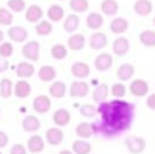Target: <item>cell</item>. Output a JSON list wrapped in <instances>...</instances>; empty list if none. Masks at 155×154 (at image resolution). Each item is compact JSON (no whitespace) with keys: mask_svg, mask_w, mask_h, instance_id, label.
Returning a JSON list of instances; mask_svg holds the SVG:
<instances>
[{"mask_svg":"<svg viewBox=\"0 0 155 154\" xmlns=\"http://www.w3.org/2000/svg\"><path fill=\"white\" fill-rule=\"evenodd\" d=\"M14 53V46L11 42H8V41H3L2 44H0V57H4V59H8V57H11Z\"/></svg>","mask_w":155,"mask_h":154,"instance_id":"41","label":"cell"},{"mask_svg":"<svg viewBox=\"0 0 155 154\" xmlns=\"http://www.w3.org/2000/svg\"><path fill=\"white\" fill-rule=\"evenodd\" d=\"M75 132H76V135L79 136V138H82V139H88L94 134L93 132V127H91V124L88 122L79 123V124L76 126V128H75Z\"/></svg>","mask_w":155,"mask_h":154,"instance_id":"30","label":"cell"},{"mask_svg":"<svg viewBox=\"0 0 155 154\" xmlns=\"http://www.w3.org/2000/svg\"><path fill=\"white\" fill-rule=\"evenodd\" d=\"M150 86L144 79H135L129 85V93L135 97H146L148 94Z\"/></svg>","mask_w":155,"mask_h":154,"instance_id":"6","label":"cell"},{"mask_svg":"<svg viewBox=\"0 0 155 154\" xmlns=\"http://www.w3.org/2000/svg\"><path fill=\"white\" fill-rule=\"evenodd\" d=\"M116 74H117V78L121 82H128V81H131L135 74V65L129 64V63H124V64H121L117 68Z\"/></svg>","mask_w":155,"mask_h":154,"instance_id":"18","label":"cell"},{"mask_svg":"<svg viewBox=\"0 0 155 154\" xmlns=\"http://www.w3.org/2000/svg\"><path fill=\"white\" fill-rule=\"evenodd\" d=\"M10 67V63H8V59H4V57H0V72H5Z\"/></svg>","mask_w":155,"mask_h":154,"instance_id":"45","label":"cell"},{"mask_svg":"<svg viewBox=\"0 0 155 154\" xmlns=\"http://www.w3.org/2000/svg\"><path fill=\"white\" fill-rule=\"evenodd\" d=\"M67 45L71 51H82L86 45V37L80 33H74L72 35H70L67 41Z\"/></svg>","mask_w":155,"mask_h":154,"instance_id":"20","label":"cell"},{"mask_svg":"<svg viewBox=\"0 0 155 154\" xmlns=\"http://www.w3.org/2000/svg\"><path fill=\"white\" fill-rule=\"evenodd\" d=\"M134 11L139 16H147L153 12V3L150 0H136L134 4Z\"/></svg>","mask_w":155,"mask_h":154,"instance_id":"22","label":"cell"},{"mask_svg":"<svg viewBox=\"0 0 155 154\" xmlns=\"http://www.w3.org/2000/svg\"><path fill=\"white\" fill-rule=\"evenodd\" d=\"M112 65H113V57H112V55L106 53V52L99 53L98 56L95 57V60H94V67H95V70L99 71V72L110 70Z\"/></svg>","mask_w":155,"mask_h":154,"instance_id":"7","label":"cell"},{"mask_svg":"<svg viewBox=\"0 0 155 154\" xmlns=\"http://www.w3.org/2000/svg\"><path fill=\"white\" fill-rule=\"evenodd\" d=\"M59 154H74V152H71V150H61Z\"/></svg>","mask_w":155,"mask_h":154,"instance_id":"46","label":"cell"},{"mask_svg":"<svg viewBox=\"0 0 155 154\" xmlns=\"http://www.w3.org/2000/svg\"><path fill=\"white\" fill-rule=\"evenodd\" d=\"M60 2H65V0H60Z\"/></svg>","mask_w":155,"mask_h":154,"instance_id":"49","label":"cell"},{"mask_svg":"<svg viewBox=\"0 0 155 154\" xmlns=\"http://www.w3.org/2000/svg\"><path fill=\"white\" fill-rule=\"evenodd\" d=\"M88 92H90V86H88L87 82L82 81V79H79V81H74L70 86V95L74 97V98L86 97V95L88 94Z\"/></svg>","mask_w":155,"mask_h":154,"instance_id":"4","label":"cell"},{"mask_svg":"<svg viewBox=\"0 0 155 154\" xmlns=\"http://www.w3.org/2000/svg\"><path fill=\"white\" fill-rule=\"evenodd\" d=\"M52 108V101L48 95H37L33 101V109H34L35 113H40V115H45L51 111Z\"/></svg>","mask_w":155,"mask_h":154,"instance_id":"5","label":"cell"},{"mask_svg":"<svg viewBox=\"0 0 155 154\" xmlns=\"http://www.w3.org/2000/svg\"><path fill=\"white\" fill-rule=\"evenodd\" d=\"M57 76V72L52 65H42L38 70V78L42 82H53Z\"/></svg>","mask_w":155,"mask_h":154,"instance_id":"27","label":"cell"},{"mask_svg":"<svg viewBox=\"0 0 155 154\" xmlns=\"http://www.w3.org/2000/svg\"><path fill=\"white\" fill-rule=\"evenodd\" d=\"M110 93L114 98H124L127 94V87L124 83L118 82V83H113L110 87Z\"/></svg>","mask_w":155,"mask_h":154,"instance_id":"38","label":"cell"},{"mask_svg":"<svg viewBox=\"0 0 155 154\" xmlns=\"http://www.w3.org/2000/svg\"><path fill=\"white\" fill-rule=\"evenodd\" d=\"M99 119L91 124L93 132L104 138H113L129 130L135 119V105L123 98L102 101L97 106Z\"/></svg>","mask_w":155,"mask_h":154,"instance_id":"1","label":"cell"},{"mask_svg":"<svg viewBox=\"0 0 155 154\" xmlns=\"http://www.w3.org/2000/svg\"><path fill=\"white\" fill-rule=\"evenodd\" d=\"M14 21V16H12V12L11 10L8 8H0V25L3 26H10Z\"/></svg>","mask_w":155,"mask_h":154,"instance_id":"39","label":"cell"},{"mask_svg":"<svg viewBox=\"0 0 155 154\" xmlns=\"http://www.w3.org/2000/svg\"><path fill=\"white\" fill-rule=\"evenodd\" d=\"M146 104H147V108L148 109H151V111H155V93H153V94L148 95Z\"/></svg>","mask_w":155,"mask_h":154,"instance_id":"44","label":"cell"},{"mask_svg":"<svg viewBox=\"0 0 155 154\" xmlns=\"http://www.w3.org/2000/svg\"><path fill=\"white\" fill-rule=\"evenodd\" d=\"M35 72V68L31 63L27 62H21L18 65H16V75H18L19 79H27L31 78Z\"/></svg>","mask_w":155,"mask_h":154,"instance_id":"19","label":"cell"},{"mask_svg":"<svg viewBox=\"0 0 155 154\" xmlns=\"http://www.w3.org/2000/svg\"><path fill=\"white\" fill-rule=\"evenodd\" d=\"M67 93V86L61 81H54L49 86V95L53 98H63Z\"/></svg>","mask_w":155,"mask_h":154,"instance_id":"25","label":"cell"},{"mask_svg":"<svg viewBox=\"0 0 155 154\" xmlns=\"http://www.w3.org/2000/svg\"><path fill=\"white\" fill-rule=\"evenodd\" d=\"M80 25V19L76 14H70V15L65 16L64 22H63V27L67 33H75L79 29Z\"/></svg>","mask_w":155,"mask_h":154,"instance_id":"24","label":"cell"},{"mask_svg":"<svg viewBox=\"0 0 155 154\" xmlns=\"http://www.w3.org/2000/svg\"><path fill=\"white\" fill-rule=\"evenodd\" d=\"M14 93V83L11 79L3 78L0 81V95L3 98H10Z\"/></svg>","mask_w":155,"mask_h":154,"instance_id":"34","label":"cell"},{"mask_svg":"<svg viewBox=\"0 0 155 154\" xmlns=\"http://www.w3.org/2000/svg\"><path fill=\"white\" fill-rule=\"evenodd\" d=\"M22 55L29 62H38L40 60V42L38 41H29L22 48Z\"/></svg>","mask_w":155,"mask_h":154,"instance_id":"2","label":"cell"},{"mask_svg":"<svg viewBox=\"0 0 155 154\" xmlns=\"http://www.w3.org/2000/svg\"><path fill=\"white\" fill-rule=\"evenodd\" d=\"M0 154H3V153H2V152H0Z\"/></svg>","mask_w":155,"mask_h":154,"instance_id":"51","label":"cell"},{"mask_svg":"<svg viewBox=\"0 0 155 154\" xmlns=\"http://www.w3.org/2000/svg\"><path fill=\"white\" fill-rule=\"evenodd\" d=\"M52 120H53L56 127H65V126H68L71 122V113L67 109L60 108V109H57V111H54Z\"/></svg>","mask_w":155,"mask_h":154,"instance_id":"15","label":"cell"},{"mask_svg":"<svg viewBox=\"0 0 155 154\" xmlns=\"http://www.w3.org/2000/svg\"><path fill=\"white\" fill-rule=\"evenodd\" d=\"M154 25H155V16H154Z\"/></svg>","mask_w":155,"mask_h":154,"instance_id":"48","label":"cell"},{"mask_svg":"<svg viewBox=\"0 0 155 154\" xmlns=\"http://www.w3.org/2000/svg\"><path fill=\"white\" fill-rule=\"evenodd\" d=\"M8 142H10L8 134L4 132V131H0V149H4V147H7L8 146Z\"/></svg>","mask_w":155,"mask_h":154,"instance_id":"43","label":"cell"},{"mask_svg":"<svg viewBox=\"0 0 155 154\" xmlns=\"http://www.w3.org/2000/svg\"><path fill=\"white\" fill-rule=\"evenodd\" d=\"M7 5L12 12H22L26 10V2L25 0H8Z\"/></svg>","mask_w":155,"mask_h":154,"instance_id":"40","label":"cell"},{"mask_svg":"<svg viewBox=\"0 0 155 154\" xmlns=\"http://www.w3.org/2000/svg\"><path fill=\"white\" fill-rule=\"evenodd\" d=\"M3 40H4V33H3L2 30H0V44L3 42Z\"/></svg>","mask_w":155,"mask_h":154,"instance_id":"47","label":"cell"},{"mask_svg":"<svg viewBox=\"0 0 155 154\" xmlns=\"http://www.w3.org/2000/svg\"><path fill=\"white\" fill-rule=\"evenodd\" d=\"M45 139L49 145H52V146H57V145H60L63 141H64V132L57 127L48 128L46 132H45Z\"/></svg>","mask_w":155,"mask_h":154,"instance_id":"12","label":"cell"},{"mask_svg":"<svg viewBox=\"0 0 155 154\" xmlns=\"http://www.w3.org/2000/svg\"><path fill=\"white\" fill-rule=\"evenodd\" d=\"M86 25L90 30H99L104 25V16L99 12H90L86 18Z\"/></svg>","mask_w":155,"mask_h":154,"instance_id":"23","label":"cell"},{"mask_svg":"<svg viewBox=\"0 0 155 154\" xmlns=\"http://www.w3.org/2000/svg\"><path fill=\"white\" fill-rule=\"evenodd\" d=\"M107 95H109V86L106 83H101L94 89L93 92V100L97 104L102 102V101H106Z\"/></svg>","mask_w":155,"mask_h":154,"instance_id":"28","label":"cell"},{"mask_svg":"<svg viewBox=\"0 0 155 154\" xmlns=\"http://www.w3.org/2000/svg\"><path fill=\"white\" fill-rule=\"evenodd\" d=\"M112 49H113V53H114L116 56H125L129 51L128 38L124 37V35H118V37L113 41Z\"/></svg>","mask_w":155,"mask_h":154,"instance_id":"8","label":"cell"},{"mask_svg":"<svg viewBox=\"0 0 155 154\" xmlns=\"http://www.w3.org/2000/svg\"><path fill=\"white\" fill-rule=\"evenodd\" d=\"M10 154H27V149L22 143H15L11 147Z\"/></svg>","mask_w":155,"mask_h":154,"instance_id":"42","label":"cell"},{"mask_svg":"<svg viewBox=\"0 0 155 154\" xmlns=\"http://www.w3.org/2000/svg\"><path fill=\"white\" fill-rule=\"evenodd\" d=\"M70 8L75 14H82L88 10V0H70Z\"/></svg>","mask_w":155,"mask_h":154,"instance_id":"36","label":"cell"},{"mask_svg":"<svg viewBox=\"0 0 155 154\" xmlns=\"http://www.w3.org/2000/svg\"><path fill=\"white\" fill-rule=\"evenodd\" d=\"M139 41L142 45L147 46V48H153L155 46V32L154 30H144L139 34Z\"/></svg>","mask_w":155,"mask_h":154,"instance_id":"33","label":"cell"},{"mask_svg":"<svg viewBox=\"0 0 155 154\" xmlns=\"http://www.w3.org/2000/svg\"><path fill=\"white\" fill-rule=\"evenodd\" d=\"M101 11L107 16L116 15L118 12V3L116 0H104L101 3Z\"/></svg>","mask_w":155,"mask_h":154,"instance_id":"29","label":"cell"},{"mask_svg":"<svg viewBox=\"0 0 155 154\" xmlns=\"http://www.w3.org/2000/svg\"><path fill=\"white\" fill-rule=\"evenodd\" d=\"M125 146L129 150V153L132 154H140L144 152L146 149V141L142 136H136V135H129L125 139Z\"/></svg>","mask_w":155,"mask_h":154,"instance_id":"3","label":"cell"},{"mask_svg":"<svg viewBox=\"0 0 155 154\" xmlns=\"http://www.w3.org/2000/svg\"><path fill=\"white\" fill-rule=\"evenodd\" d=\"M74 154H90L91 153V143L83 139H78L72 143Z\"/></svg>","mask_w":155,"mask_h":154,"instance_id":"31","label":"cell"},{"mask_svg":"<svg viewBox=\"0 0 155 154\" xmlns=\"http://www.w3.org/2000/svg\"><path fill=\"white\" fill-rule=\"evenodd\" d=\"M79 112L83 117H87V119H91V117H95L98 115V111H97V106L91 105V104H83L80 105Z\"/></svg>","mask_w":155,"mask_h":154,"instance_id":"37","label":"cell"},{"mask_svg":"<svg viewBox=\"0 0 155 154\" xmlns=\"http://www.w3.org/2000/svg\"><path fill=\"white\" fill-rule=\"evenodd\" d=\"M128 27H129V22L123 16H117V18H114L110 22V32L118 35L124 34L128 30Z\"/></svg>","mask_w":155,"mask_h":154,"instance_id":"17","label":"cell"},{"mask_svg":"<svg viewBox=\"0 0 155 154\" xmlns=\"http://www.w3.org/2000/svg\"><path fill=\"white\" fill-rule=\"evenodd\" d=\"M7 34H8V37H10V40L14 41V42H25V41L27 40V37H29L27 30L22 26L10 27L8 32H7Z\"/></svg>","mask_w":155,"mask_h":154,"instance_id":"14","label":"cell"},{"mask_svg":"<svg viewBox=\"0 0 155 154\" xmlns=\"http://www.w3.org/2000/svg\"><path fill=\"white\" fill-rule=\"evenodd\" d=\"M71 74L78 79H86L90 75V65L84 62H75L71 65Z\"/></svg>","mask_w":155,"mask_h":154,"instance_id":"16","label":"cell"},{"mask_svg":"<svg viewBox=\"0 0 155 154\" xmlns=\"http://www.w3.org/2000/svg\"><path fill=\"white\" fill-rule=\"evenodd\" d=\"M51 55L54 60H64L68 56V48L63 44H56V45L52 46Z\"/></svg>","mask_w":155,"mask_h":154,"instance_id":"35","label":"cell"},{"mask_svg":"<svg viewBox=\"0 0 155 154\" xmlns=\"http://www.w3.org/2000/svg\"><path fill=\"white\" fill-rule=\"evenodd\" d=\"M88 45L91 49L94 51H99V49H104L107 45V37L105 33L102 32H95L90 35V40H88Z\"/></svg>","mask_w":155,"mask_h":154,"instance_id":"9","label":"cell"},{"mask_svg":"<svg viewBox=\"0 0 155 154\" xmlns=\"http://www.w3.org/2000/svg\"><path fill=\"white\" fill-rule=\"evenodd\" d=\"M53 32V26H52V22L51 21H46V19H41L40 22H37L35 25V33L38 35H49L51 33Z\"/></svg>","mask_w":155,"mask_h":154,"instance_id":"32","label":"cell"},{"mask_svg":"<svg viewBox=\"0 0 155 154\" xmlns=\"http://www.w3.org/2000/svg\"><path fill=\"white\" fill-rule=\"evenodd\" d=\"M46 15L51 22H60L64 19V8L59 4H52L46 11Z\"/></svg>","mask_w":155,"mask_h":154,"instance_id":"26","label":"cell"},{"mask_svg":"<svg viewBox=\"0 0 155 154\" xmlns=\"http://www.w3.org/2000/svg\"><path fill=\"white\" fill-rule=\"evenodd\" d=\"M14 94L18 98H27L31 94V85L26 79H19L14 85Z\"/></svg>","mask_w":155,"mask_h":154,"instance_id":"13","label":"cell"},{"mask_svg":"<svg viewBox=\"0 0 155 154\" xmlns=\"http://www.w3.org/2000/svg\"><path fill=\"white\" fill-rule=\"evenodd\" d=\"M26 146H27L26 147L27 152H30L33 154H38V153L44 152V149H45V142H44L41 135H31L27 139Z\"/></svg>","mask_w":155,"mask_h":154,"instance_id":"10","label":"cell"},{"mask_svg":"<svg viewBox=\"0 0 155 154\" xmlns=\"http://www.w3.org/2000/svg\"><path fill=\"white\" fill-rule=\"evenodd\" d=\"M22 128L26 132H37L41 128V122L38 120V117L29 115V116H26L22 120Z\"/></svg>","mask_w":155,"mask_h":154,"instance_id":"21","label":"cell"},{"mask_svg":"<svg viewBox=\"0 0 155 154\" xmlns=\"http://www.w3.org/2000/svg\"><path fill=\"white\" fill-rule=\"evenodd\" d=\"M42 16H44L42 8L37 4L29 5L26 8V11H25V18H26V21L29 23H37V22H40L42 19Z\"/></svg>","mask_w":155,"mask_h":154,"instance_id":"11","label":"cell"},{"mask_svg":"<svg viewBox=\"0 0 155 154\" xmlns=\"http://www.w3.org/2000/svg\"><path fill=\"white\" fill-rule=\"evenodd\" d=\"M0 115H2V111H0Z\"/></svg>","mask_w":155,"mask_h":154,"instance_id":"50","label":"cell"}]
</instances>
